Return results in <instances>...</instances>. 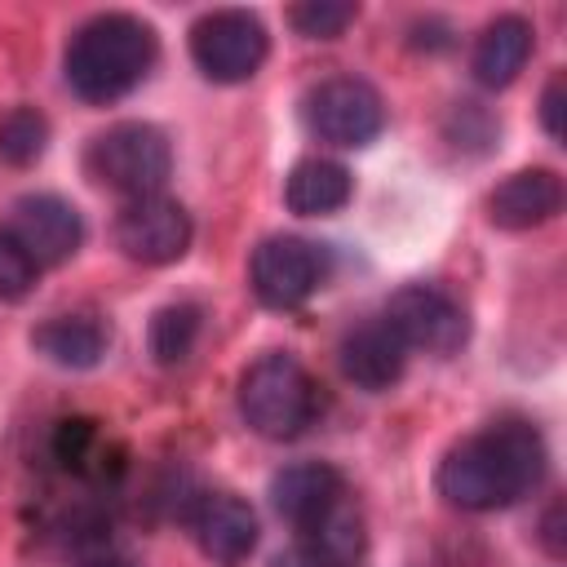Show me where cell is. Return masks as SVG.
Returning <instances> with one entry per match:
<instances>
[{
	"label": "cell",
	"instance_id": "cell-21",
	"mask_svg": "<svg viewBox=\"0 0 567 567\" xmlns=\"http://www.w3.org/2000/svg\"><path fill=\"white\" fill-rule=\"evenodd\" d=\"M354 18H359V9L346 4V0H310V4L288 9L292 31L306 35V40H337Z\"/></svg>",
	"mask_w": 567,
	"mask_h": 567
},
{
	"label": "cell",
	"instance_id": "cell-5",
	"mask_svg": "<svg viewBox=\"0 0 567 567\" xmlns=\"http://www.w3.org/2000/svg\"><path fill=\"white\" fill-rule=\"evenodd\" d=\"M270 35L248 9H213L190 27V58L213 84H244L261 71Z\"/></svg>",
	"mask_w": 567,
	"mask_h": 567
},
{
	"label": "cell",
	"instance_id": "cell-23",
	"mask_svg": "<svg viewBox=\"0 0 567 567\" xmlns=\"http://www.w3.org/2000/svg\"><path fill=\"white\" fill-rule=\"evenodd\" d=\"M540 120L549 137H563V75H554L540 93Z\"/></svg>",
	"mask_w": 567,
	"mask_h": 567
},
{
	"label": "cell",
	"instance_id": "cell-11",
	"mask_svg": "<svg viewBox=\"0 0 567 567\" xmlns=\"http://www.w3.org/2000/svg\"><path fill=\"white\" fill-rule=\"evenodd\" d=\"M257 514L235 492H208L195 509V540L217 567H239L257 549Z\"/></svg>",
	"mask_w": 567,
	"mask_h": 567
},
{
	"label": "cell",
	"instance_id": "cell-3",
	"mask_svg": "<svg viewBox=\"0 0 567 567\" xmlns=\"http://www.w3.org/2000/svg\"><path fill=\"white\" fill-rule=\"evenodd\" d=\"M239 412L261 439H297L319 412V390L301 359L270 350L239 377Z\"/></svg>",
	"mask_w": 567,
	"mask_h": 567
},
{
	"label": "cell",
	"instance_id": "cell-2",
	"mask_svg": "<svg viewBox=\"0 0 567 567\" xmlns=\"http://www.w3.org/2000/svg\"><path fill=\"white\" fill-rule=\"evenodd\" d=\"M159 58L155 31L133 13H97L66 44V84L75 97L106 106L133 93Z\"/></svg>",
	"mask_w": 567,
	"mask_h": 567
},
{
	"label": "cell",
	"instance_id": "cell-6",
	"mask_svg": "<svg viewBox=\"0 0 567 567\" xmlns=\"http://www.w3.org/2000/svg\"><path fill=\"white\" fill-rule=\"evenodd\" d=\"M301 120L328 146H368L385 128V102L368 80L332 75L306 93Z\"/></svg>",
	"mask_w": 567,
	"mask_h": 567
},
{
	"label": "cell",
	"instance_id": "cell-20",
	"mask_svg": "<svg viewBox=\"0 0 567 567\" xmlns=\"http://www.w3.org/2000/svg\"><path fill=\"white\" fill-rule=\"evenodd\" d=\"M49 146V124L31 106H13L0 120V159L4 164H35Z\"/></svg>",
	"mask_w": 567,
	"mask_h": 567
},
{
	"label": "cell",
	"instance_id": "cell-8",
	"mask_svg": "<svg viewBox=\"0 0 567 567\" xmlns=\"http://www.w3.org/2000/svg\"><path fill=\"white\" fill-rule=\"evenodd\" d=\"M115 244L128 261L168 266L190 248V213L168 195L128 199L115 217Z\"/></svg>",
	"mask_w": 567,
	"mask_h": 567
},
{
	"label": "cell",
	"instance_id": "cell-19",
	"mask_svg": "<svg viewBox=\"0 0 567 567\" xmlns=\"http://www.w3.org/2000/svg\"><path fill=\"white\" fill-rule=\"evenodd\" d=\"M195 337H199V306L177 301V306L155 310V319H151V354L159 363H182L190 354Z\"/></svg>",
	"mask_w": 567,
	"mask_h": 567
},
{
	"label": "cell",
	"instance_id": "cell-13",
	"mask_svg": "<svg viewBox=\"0 0 567 567\" xmlns=\"http://www.w3.org/2000/svg\"><path fill=\"white\" fill-rule=\"evenodd\" d=\"M297 545L306 567H359L368 549L363 514L350 496H337L323 514H315L306 527H297Z\"/></svg>",
	"mask_w": 567,
	"mask_h": 567
},
{
	"label": "cell",
	"instance_id": "cell-14",
	"mask_svg": "<svg viewBox=\"0 0 567 567\" xmlns=\"http://www.w3.org/2000/svg\"><path fill=\"white\" fill-rule=\"evenodd\" d=\"M337 359H341L346 381H354L359 390H390L408 368L403 341L381 319L377 323H359L354 332H346Z\"/></svg>",
	"mask_w": 567,
	"mask_h": 567
},
{
	"label": "cell",
	"instance_id": "cell-22",
	"mask_svg": "<svg viewBox=\"0 0 567 567\" xmlns=\"http://www.w3.org/2000/svg\"><path fill=\"white\" fill-rule=\"evenodd\" d=\"M35 270H40V266L31 261V252L13 239L9 226H0V301H22V297H31Z\"/></svg>",
	"mask_w": 567,
	"mask_h": 567
},
{
	"label": "cell",
	"instance_id": "cell-18",
	"mask_svg": "<svg viewBox=\"0 0 567 567\" xmlns=\"http://www.w3.org/2000/svg\"><path fill=\"white\" fill-rule=\"evenodd\" d=\"M31 346L58 368H93L106 354V328L93 315H53L31 332Z\"/></svg>",
	"mask_w": 567,
	"mask_h": 567
},
{
	"label": "cell",
	"instance_id": "cell-17",
	"mask_svg": "<svg viewBox=\"0 0 567 567\" xmlns=\"http://www.w3.org/2000/svg\"><path fill=\"white\" fill-rule=\"evenodd\" d=\"M350 190H354L350 168L337 164V159H323V155L301 159L288 173V182H284V199L301 217H328V213L346 208L350 204Z\"/></svg>",
	"mask_w": 567,
	"mask_h": 567
},
{
	"label": "cell",
	"instance_id": "cell-1",
	"mask_svg": "<svg viewBox=\"0 0 567 567\" xmlns=\"http://www.w3.org/2000/svg\"><path fill=\"white\" fill-rule=\"evenodd\" d=\"M545 474V443L527 421H501L461 439L439 465V496L470 514L523 501Z\"/></svg>",
	"mask_w": 567,
	"mask_h": 567
},
{
	"label": "cell",
	"instance_id": "cell-10",
	"mask_svg": "<svg viewBox=\"0 0 567 567\" xmlns=\"http://www.w3.org/2000/svg\"><path fill=\"white\" fill-rule=\"evenodd\" d=\"M13 239L31 252L35 266H62L75 257L84 239L80 213L62 195H22L13 204Z\"/></svg>",
	"mask_w": 567,
	"mask_h": 567
},
{
	"label": "cell",
	"instance_id": "cell-7",
	"mask_svg": "<svg viewBox=\"0 0 567 567\" xmlns=\"http://www.w3.org/2000/svg\"><path fill=\"white\" fill-rule=\"evenodd\" d=\"M381 323L403 341V350H425V354H456L470 337L465 310L434 284H403L390 301Z\"/></svg>",
	"mask_w": 567,
	"mask_h": 567
},
{
	"label": "cell",
	"instance_id": "cell-16",
	"mask_svg": "<svg viewBox=\"0 0 567 567\" xmlns=\"http://www.w3.org/2000/svg\"><path fill=\"white\" fill-rule=\"evenodd\" d=\"M337 496H346V483L332 465L323 461H297V465H284L275 478H270V501L275 509L292 523V527H306L315 514H323Z\"/></svg>",
	"mask_w": 567,
	"mask_h": 567
},
{
	"label": "cell",
	"instance_id": "cell-12",
	"mask_svg": "<svg viewBox=\"0 0 567 567\" xmlns=\"http://www.w3.org/2000/svg\"><path fill=\"white\" fill-rule=\"evenodd\" d=\"M563 208V177L554 168H518L487 195V217L501 230H532L558 217Z\"/></svg>",
	"mask_w": 567,
	"mask_h": 567
},
{
	"label": "cell",
	"instance_id": "cell-15",
	"mask_svg": "<svg viewBox=\"0 0 567 567\" xmlns=\"http://www.w3.org/2000/svg\"><path fill=\"white\" fill-rule=\"evenodd\" d=\"M532 44H536V31L527 18L518 13H501L496 22L483 27V35L474 40V58H470V71L483 89H509L518 80V71L527 66L532 58Z\"/></svg>",
	"mask_w": 567,
	"mask_h": 567
},
{
	"label": "cell",
	"instance_id": "cell-9",
	"mask_svg": "<svg viewBox=\"0 0 567 567\" xmlns=\"http://www.w3.org/2000/svg\"><path fill=\"white\" fill-rule=\"evenodd\" d=\"M319 279H323V257L310 239L270 235L252 252V292L275 310L301 306L319 288Z\"/></svg>",
	"mask_w": 567,
	"mask_h": 567
},
{
	"label": "cell",
	"instance_id": "cell-24",
	"mask_svg": "<svg viewBox=\"0 0 567 567\" xmlns=\"http://www.w3.org/2000/svg\"><path fill=\"white\" fill-rule=\"evenodd\" d=\"M80 567H128L124 558H93V563H80Z\"/></svg>",
	"mask_w": 567,
	"mask_h": 567
},
{
	"label": "cell",
	"instance_id": "cell-4",
	"mask_svg": "<svg viewBox=\"0 0 567 567\" xmlns=\"http://www.w3.org/2000/svg\"><path fill=\"white\" fill-rule=\"evenodd\" d=\"M168 168H173L168 137L155 124H142V120L111 124L84 151V173L97 186H106L115 195H128V199L159 195V186L168 182Z\"/></svg>",
	"mask_w": 567,
	"mask_h": 567
}]
</instances>
